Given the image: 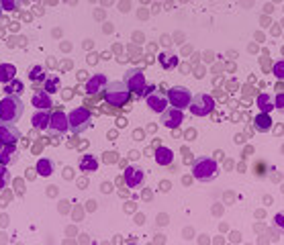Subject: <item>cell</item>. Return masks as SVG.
Instances as JSON below:
<instances>
[{"label":"cell","instance_id":"cell-27","mask_svg":"<svg viewBox=\"0 0 284 245\" xmlns=\"http://www.w3.org/2000/svg\"><path fill=\"white\" fill-rule=\"evenodd\" d=\"M10 180H12V176H10L8 168L6 166H0V190H4L10 184Z\"/></svg>","mask_w":284,"mask_h":245},{"label":"cell","instance_id":"cell-7","mask_svg":"<svg viewBox=\"0 0 284 245\" xmlns=\"http://www.w3.org/2000/svg\"><path fill=\"white\" fill-rule=\"evenodd\" d=\"M188 108H190V113L194 117H207L215 111V100H213V96H209V94H196V96H192Z\"/></svg>","mask_w":284,"mask_h":245},{"label":"cell","instance_id":"cell-26","mask_svg":"<svg viewBox=\"0 0 284 245\" xmlns=\"http://www.w3.org/2000/svg\"><path fill=\"white\" fill-rule=\"evenodd\" d=\"M43 84H45V92H49V94H56V92H60V88H62V82H60L58 76L45 78Z\"/></svg>","mask_w":284,"mask_h":245},{"label":"cell","instance_id":"cell-34","mask_svg":"<svg viewBox=\"0 0 284 245\" xmlns=\"http://www.w3.org/2000/svg\"><path fill=\"white\" fill-rule=\"evenodd\" d=\"M0 15H2V4H0Z\"/></svg>","mask_w":284,"mask_h":245},{"label":"cell","instance_id":"cell-18","mask_svg":"<svg viewBox=\"0 0 284 245\" xmlns=\"http://www.w3.org/2000/svg\"><path fill=\"white\" fill-rule=\"evenodd\" d=\"M25 92V84L21 80H10L8 84H4V94L6 96H21V94Z\"/></svg>","mask_w":284,"mask_h":245},{"label":"cell","instance_id":"cell-4","mask_svg":"<svg viewBox=\"0 0 284 245\" xmlns=\"http://www.w3.org/2000/svg\"><path fill=\"white\" fill-rule=\"evenodd\" d=\"M166 98H168V104H172L174 108H184L190 106V100H192V92L188 90L186 86H172L168 92H166Z\"/></svg>","mask_w":284,"mask_h":245},{"label":"cell","instance_id":"cell-29","mask_svg":"<svg viewBox=\"0 0 284 245\" xmlns=\"http://www.w3.org/2000/svg\"><path fill=\"white\" fill-rule=\"evenodd\" d=\"M282 65H284L282 61H278V63L274 65V76H276L278 80H282V78H284V67H282Z\"/></svg>","mask_w":284,"mask_h":245},{"label":"cell","instance_id":"cell-1","mask_svg":"<svg viewBox=\"0 0 284 245\" xmlns=\"http://www.w3.org/2000/svg\"><path fill=\"white\" fill-rule=\"evenodd\" d=\"M25 104L19 96H4L0 100V122L4 125H15V122L23 117Z\"/></svg>","mask_w":284,"mask_h":245},{"label":"cell","instance_id":"cell-28","mask_svg":"<svg viewBox=\"0 0 284 245\" xmlns=\"http://www.w3.org/2000/svg\"><path fill=\"white\" fill-rule=\"evenodd\" d=\"M0 4H2V10H15L19 8L21 0H0Z\"/></svg>","mask_w":284,"mask_h":245},{"label":"cell","instance_id":"cell-6","mask_svg":"<svg viewBox=\"0 0 284 245\" xmlns=\"http://www.w3.org/2000/svg\"><path fill=\"white\" fill-rule=\"evenodd\" d=\"M67 121H70V131L74 133H80V131H86L90 127V122H92V115L88 108L84 106H78L74 108V111L67 115Z\"/></svg>","mask_w":284,"mask_h":245},{"label":"cell","instance_id":"cell-22","mask_svg":"<svg viewBox=\"0 0 284 245\" xmlns=\"http://www.w3.org/2000/svg\"><path fill=\"white\" fill-rule=\"evenodd\" d=\"M45 78H47V72H45L43 65H33L29 70V80L31 82H45Z\"/></svg>","mask_w":284,"mask_h":245},{"label":"cell","instance_id":"cell-30","mask_svg":"<svg viewBox=\"0 0 284 245\" xmlns=\"http://www.w3.org/2000/svg\"><path fill=\"white\" fill-rule=\"evenodd\" d=\"M284 96H282V94H278V96H276V100H274V106L278 108V111H282V106H284V100H282Z\"/></svg>","mask_w":284,"mask_h":245},{"label":"cell","instance_id":"cell-16","mask_svg":"<svg viewBox=\"0 0 284 245\" xmlns=\"http://www.w3.org/2000/svg\"><path fill=\"white\" fill-rule=\"evenodd\" d=\"M154 155H156V163H159V166H170L174 161V152L170 147H158Z\"/></svg>","mask_w":284,"mask_h":245},{"label":"cell","instance_id":"cell-14","mask_svg":"<svg viewBox=\"0 0 284 245\" xmlns=\"http://www.w3.org/2000/svg\"><path fill=\"white\" fill-rule=\"evenodd\" d=\"M49 96H51V94H49V92H45V90L33 92L31 104H33L35 108H39V111H49V108H51V104H53V100H51Z\"/></svg>","mask_w":284,"mask_h":245},{"label":"cell","instance_id":"cell-5","mask_svg":"<svg viewBox=\"0 0 284 245\" xmlns=\"http://www.w3.org/2000/svg\"><path fill=\"white\" fill-rule=\"evenodd\" d=\"M123 82H125V86L129 88V92L137 94V96H145L147 80H145V76H143V72L139 70V67H133V70H127Z\"/></svg>","mask_w":284,"mask_h":245},{"label":"cell","instance_id":"cell-15","mask_svg":"<svg viewBox=\"0 0 284 245\" xmlns=\"http://www.w3.org/2000/svg\"><path fill=\"white\" fill-rule=\"evenodd\" d=\"M49 113L47 111H39V113H35L33 115V119H31V125L37 129V131H45V129H49Z\"/></svg>","mask_w":284,"mask_h":245},{"label":"cell","instance_id":"cell-17","mask_svg":"<svg viewBox=\"0 0 284 245\" xmlns=\"http://www.w3.org/2000/svg\"><path fill=\"white\" fill-rule=\"evenodd\" d=\"M17 78V67L12 63H0V82L2 84H8L10 80Z\"/></svg>","mask_w":284,"mask_h":245},{"label":"cell","instance_id":"cell-8","mask_svg":"<svg viewBox=\"0 0 284 245\" xmlns=\"http://www.w3.org/2000/svg\"><path fill=\"white\" fill-rule=\"evenodd\" d=\"M49 129H51V133H56V135L67 133V131H70V121H67V115L62 113V111H56L49 117Z\"/></svg>","mask_w":284,"mask_h":245},{"label":"cell","instance_id":"cell-12","mask_svg":"<svg viewBox=\"0 0 284 245\" xmlns=\"http://www.w3.org/2000/svg\"><path fill=\"white\" fill-rule=\"evenodd\" d=\"M106 84H109V78H106L104 74H94L88 82H86V92L88 94H100L104 88H106Z\"/></svg>","mask_w":284,"mask_h":245},{"label":"cell","instance_id":"cell-10","mask_svg":"<svg viewBox=\"0 0 284 245\" xmlns=\"http://www.w3.org/2000/svg\"><path fill=\"white\" fill-rule=\"evenodd\" d=\"M123 180H125V184H127L129 188H139V186L143 184V180H145V174H143V170H141V168H137V166H131V168H127V170H125Z\"/></svg>","mask_w":284,"mask_h":245},{"label":"cell","instance_id":"cell-33","mask_svg":"<svg viewBox=\"0 0 284 245\" xmlns=\"http://www.w3.org/2000/svg\"><path fill=\"white\" fill-rule=\"evenodd\" d=\"M86 184H88V182H86V180H84V178H82V180H80V182H78V186H80V188H84V186H86Z\"/></svg>","mask_w":284,"mask_h":245},{"label":"cell","instance_id":"cell-19","mask_svg":"<svg viewBox=\"0 0 284 245\" xmlns=\"http://www.w3.org/2000/svg\"><path fill=\"white\" fill-rule=\"evenodd\" d=\"M78 163H80V170L82 172H96L98 170V159L94 155H82Z\"/></svg>","mask_w":284,"mask_h":245},{"label":"cell","instance_id":"cell-13","mask_svg":"<svg viewBox=\"0 0 284 245\" xmlns=\"http://www.w3.org/2000/svg\"><path fill=\"white\" fill-rule=\"evenodd\" d=\"M19 137H21V133L12 125H4V122L0 125V143L2 145H17Z\"/></svg>","mask_w":284,"mask_h":245},{"label":"cell","instance_id":"cell-9","mask_svg":"<svg viewBox=\"0 0 284 245\" xmlns=\"http://www.w3.org/2000/svg\"><path fill=\"white\" fill-rule=\"evenodd\" d=\"M145 100H147V106H150L154 113H164L166 108H168V98H166L161 92L152 90V92L145 96Z\"/></svg>","mask_w":284,"mask_h":245},{"label":"cell","instance_id":"cell-2","mask_svg":"<svg viewBox=\"0 0 284 245\" xmlns=\"http://www.w3.org/2000/svg\"><path fill=\"white\" fill-rule=\"evenodd\" d=\"M192 176L200 182H211L219 176V166L213 157L202 155L192 163Z\"/></svg>","mask_w":284,"mask_h":245},{"label":"cell","instance_id":"cell-3","mask_svg":"<svg viewBox=\"0 0 284 245\" xmlns=\"http://www.w3.org/2000/svg\"><path fill=\"white\" fill-rule=\"evenodd\" d=\"M104 100L111 106H125L131 100V92L125 82H109L104 88Z\"/></svg>","mask_w":284,"mask_h":245},{"label":"cell","instance_id":"cell-32","mask_svg":"<svg viewBox=\"0 0 284 245\" xmlns=\"http://www.w3.org/2000/svg\"><path fill=\"white\" fill-rule=\"evenodd\" d=\"M62 72H67V70H70V67H72V61H62Z\"/></svg>","mask_w":284,"mask_h":245},{"label":"cell","instance_id":"cell-21","mask_svg":"<svg viewBox=\"0 0 284 245\" xmlns=\"http://www.w3.org/2000/svg\"><path fill=\"white\" fill-rule=\"evenodd\" d=\"M37 174L39 176H51L53 174V161L51 159H47V157H43V159H39L37 161Z\"/></svg>","mask_w":284,"mask_h":245},{"label":"cell","instance_id":"cell-31","mask_svg":"<svg viewBox=\"0 0 284 245\" xmlns=\"http://www.w3.org/2000/svg\"><path fill=\"white\" fill-rule=\"evenodd\" d=\"M141 198H143V200H152V198H154V192H152V190H143Z\"/></svg>","mask_w":284,"mask_h":245},{"label":"cell","instance_id":"cell-20","mask_svg":"<svg viewBox=\"0 0 284 245\" xmlns=\"http://www.w3.org/2000/svg\"><path fill=\"white\" fill-rule=\"evenodd\" d=\"M17 155H19V153H17V147L4 145L2 149H0V166H6V163H10Z\"/></svg>","mask_w":284,"mask_h":245},{"label":"cell","instance_id":"cell-24","mask_svg":"<svg viewBox=\"0 0 284 245\" xmlns=\"http://www.w3.org/2000/svg\"><path fill=\"white\" fill-rule=\"evenodd\" d=\"M255 129H260V131H268L270 127H272V119H270V115L268 113H262V115H258L255 117Z\"/></svg>","mask_w":284,"mask_h":245},{"label":"cell","instance_id":"cell-35","mask_svg":"<svg viewBox=\"0 0 284 245\" xmlns=\"http://www.w3.org/2000/svg\"><path fill=\"white\" fill-rule=\"evenodd\" d=\"M0 149H2V143H0Z\"/></svg>","mask_w":284,"mask_h":245},{"label":"cell","instance_id":"cell-23","mask_svg":"<svg viewBox=\"0 0 284 245\" xmlns=\"http://www.w3.org/2000/svg\"><path fill=\"white\" fill-rule=\"evenodd\" d=\"M258 108L262 113H270L274 108V100H272V96L270 94H260L258 96Z\"/></svg>","mask_w":284,"mask_h":245},{"label":"cell","instance_id":"cell-11","mask_svg":"<svg viewBox=\"0 0 284 245\" xmlns=\"http://www.w3.org/2000/svg\"><path fill=\"white\" fill-rule=\"evenodd\" d=\"M161 121H164V125L168 127V129H178L180 125H182V121H184V115H182V111L180 108H166L164 111V117H161Z\"/></svg>","mask_w":284,"mask_h":245},{"label":"cell","instance_id":"cell-25","mask_svg":"<svg viewBox=\"0 0 284 245\" xmlns=\"http://www.w3.org/2000/svg\"><path fill=\"white\" fill-rule=\"evenodd\" d=\"M159 63H161V67H166V70H172V67L178 65V58H176L174 53H161Z\"/></svg>","mask_w":284,"mask_h":245}]
</instances>
